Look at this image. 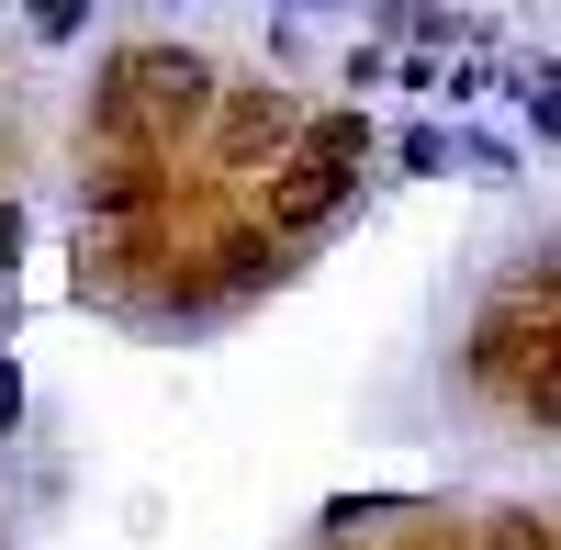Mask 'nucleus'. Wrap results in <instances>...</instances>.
Returning a JSON list of instances; mask_svg holds the SVG:
<instances>
[{
    "mask_svg": "<svg viewBox=\"0 0 561 550\" xmlns=\"http://www.w3.org/2000/svg\"><path fill=\"white\" fill-rule=\"evenodd\" d=\"M472 550H561V528H550L539 506H494V517L472 528Z\"/></svg>",
    "mask_w": 561,
    "mask_h": 550,
    "instance_id": "obj_7",
    "label": "nucleus"
},
{
    "mask_svg": "<svg viewBox=\"0 0 561 550\" xmlns=\"http://www.w3.org/2000/svg\"><path fill=\"white\" fill-rule=\"evenodd\" d=\"M203 259H214L203 282H214L225 303H248V293H270V282H280V237H270V225H237V237H214Z\"/></svg>",
    "mask_w": 561,
    "mask_h": 550,
    "instance_id": "obj_5",
    "label": "nucleus"
},
{
    "mask_svg": "<svg viewBox=\"0 0 561 550\" xmlns=\"http://www.w3.org/2000/svg\"><path fill=\"white\" fill-rule=\"evenodd\" d=\"M12 427H23V371L0 359V438H12Z\"/></svg>",
    "mask_w": 561,
    "mask_h": 550,
    "instance_id": "obj_14",
    "label": "nucleus"
},
{
    "mask_svg": "<svg viewBox=\"0 0 561 550\" xmlns=\"http://www.w3.org/2000/svg\"><path fill=\"white\" fill-rule=\"evenodd\" d=\"M427 550H449V539H427Z\"/></svg>",
    "mask_w": 561,
    "mask_h": 550,
    "instance_id": "obj_17",
    "label": "nucleus"
},
{
    "mask_svg": "<svg viewBox=\"0 0 561 550\" xmlns=\"http://www.w3.org/2000/svg\"><path fill=\"white\" fill-rule=\"evenodd\" d=\"M382 517H404L393 494H348V506H325V539H359V528H382Z\"/></svg>",
    "mask_w": 561,
    "mask_h": 550,
    "instance_id": "obj_9",
    "label": "nucleus"
},
{
    "mask_svg": "<svg viewBox=\"0 0 561 550\" xmlns=\"http://www.w3.org/2000/svg\"><path fill=\"white\" fill-rule=\"evenodd\" d=\"M539 337H550V303L539 293H505L483 326H472V348H460V371H472L483 393H517L528 371H539Z\"/></svg>",
    "mask_w": 561,
    "mask_h": 550,
    "instance_id": "obj_4",
    "label": "nucleus"
},
{
    "mask_svg": "<svg viewBox=\"0 0 561 550\" xmlns=\"http://www.w3.org/2000/svg\"><path fill=\"white\" fill-rule=\"evenodd\" d=\"M517 416H528L539 438H561V371H528V382H517Z\"/></svg>",
    "mask_w": 561,
    "mask_h": 550,
    "instance_id": "obj_8",
    "label": "nucleus"
},
{
    "mask_svg": "<svg viewBox=\"0 0 561 550\" xmlns=\"http://www.w3.org/2000/svg\"><path fill=\"white\" fill-rule=\"evenodd\" d=\"M348 203H359V169H325V158L293 147L270 169V192H259V225H270V237H325Z\"/></svg>",
    "mask_w": 561,
    "mask_h": 550,
    "instance_id": "obj_3",
    "label": "nucleus"
},
{
    "mask_svg": "<svg viewBox=\"0 0 561 550\" xmlns=\"http://www.w3.org/2000/svg\"><path fill=\"white\" fill-rule=\"evenodd\" d=\"M12 259H23V203H0V282H12Z\"/></svg>",
    "mask_w": 561,
    "mask_h": 550,
    "instance_id": "obj_13",
    "label": "nucleus"
},
{
    "mask_svg": "<svg viewBox=\"0 0 561 550\" xmlns=\"http://www.w3.org/2000/svg\"><path fill=\"white\" fill-rule=\"evenodd\" d=\"M23 12H34V34H45V45H79V23H90V0H23Z\"/></svg>",
    "mask_w": 561,
    "mask_h": 550,
    "instance_id": "obj_11",
    "label": "nucleus"
},
{
    "mask_svg": "<svg viewBox=\"0 0 561 550\" xmlns=\"http://www.w3.org/2000/svg\"><path fill=\"white\" fill-rule=\"evenodd\" d=\"M304 158H325V169H370V113H314V124H304Z\"/></svg>",
    "mask_w": 561,
    "mask_h": 550,
    "instance_id": "obj_6",
    "label": "nucleus"
},
{
    "mask_svg": "<svg viewBox=\"0 0 561 550\" xmlns=\"http://www.w3.org/2000/svg\"><path fill=\"white\" fill-rule=\"evenodd\" d=\"M539 371H561V303H550V337H539Z\"/></svg>",
    "mask_w": 561,
    "mask_h": 550,
    "instance_id": "obj_15",
    "label": "nucleus"
},
{
    "mask_svg": "<svg viewBox=\"0 0 561 550\" xmlns=\"http://www.w3.org/2000/svg\"><path fill=\"white\" fill-rule=\"evenodd\" d=\"M214 57L192 45H124V57L90 79V135L102 147H135V158H180V135L214 124Z\"/></svg>",
    "mask_w": 561,
    "mask_h": 550,
    "instance_id": "obj_1",
    "label": "nucleus"
},
{
    "mask_svg": "<svg viewBox=\"0 0 561 550\" xmlns=\"http://www.w3.org/2000/svg\"><path fill=\"white\" fill-rule=\"evenodd\" d=\"M304 124H314V113H304L280 79H248V90H225V102H214V169H237V180H270L280 158L304 147Z\"/></svg>",
    "mask_w": 561,
    "mask_h": 550,
    "instance_id": "obj_2",
    "label": "nucleus"
},
{
    "mask_svg": "<svg viewBox=\"0 0 561 550\" xmlns=\"http://www.w3.org/2000/svg\"><path fill=\"white\" fill-rule=\"evenodd\" d=\"M539 79H561V68H539Z\"/></svg>",
    "mask_w": 561,
    "mask_h": 550,
    "instance_id": "obj_16",
    "label": "nucleus"
},
{
    "mask_svg": "<svg viewBox=\"0 0 561 550\" xmlns=\"http://www.w3.org/2000/svg\"><path fill=\"white\" fill-rule=\"evenodd\" d=\"M293 12H304V0H293Z\"/></svg>",
    "mask_w": 561,
    "mask_h": 550,
    "instance_id": "obj_18",
    "label": "nucleus"
},
{
    "mask_svg": "<svg viewBox=\"0 0 561 550\" xmlns=\"http://www.w3.org/2000/svg\"><path fill=\"white\" fill-rule=\"evenodd\" d=\"M393 158L427 180V169H449V135H438V124H404V135H393Z\"/></svg>",
    "mask_w": 561,
    "mask_h": 550,
    "instance_id": "obj_10",
    "label": "nucleus"
},
{
    "mask_svg": "<svg viewBox=\"0 0 561 550\" xmlns=\"http://www.w3.org/2000/svg\"><path fill=\"white\" fill-rule=\"evenodd\" d=\"M528 124H539V135H561V79H550V90L528 79Z\"/></svg>",
    "mask_w": 561,
    "mask_h": 550,
    "instance_id": "obj_12",
    "label": "nucleus"
}]
</instances>
